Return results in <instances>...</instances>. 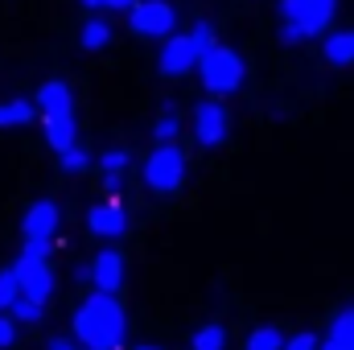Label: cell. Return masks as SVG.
Returning <instances> with one entry per match:
<instances>
[{
  "instance_id": "obj_1",
  "label": "cell",
  "mask_w": 354,
  "mask_h": 350,
  "mask_svg": "<svg viewBox=\"0 0 354 350\" xmlns=\"http://www.w3.org/2000/svg\"><path fill=\"white\" fill-rule=\"evenodd\" d=\"M75 334L87 350H120L128 334V317L124 305L115 301V293H91L75 313Z\"/></svg>"
},
{
  "instance_id": "obj_2",
  "label": "cell",
  "mask_w": 354,
  "mask_h": 350,
  "mask_svg": "<svg viewBox=\"0 0 354 350\" xmlns=\"http://www.w3.org/2000/svg\"><path fill=\"white\" fill-rule=\"evenodd\" d=\"M334 4H338V0H280V17H284L280 42H284V46H297V42L317 37V33L330 25Z\"/></svg>"
},
{
  "instance_id": "obj_3",
  "label": "cell",
  "mask_w": 354,
  "mask_h": 350,
  "mask_svg": "<svg viewBox=\"0 0 354 350\" xmlns=\"http://www.w3.org/2000/svg\"><path fill=\"white\" fill-rule=\"evenodd\" d=\"M198 75H202V87L210 91V95H231V91L243 87L248 66H243V58H239L231 46H214V50L198 62Z\"/></svg>"
},
{
  "instance_id": "obj_4",
  "label": "cell",
  "mask_w": 354,
  "mask_h": 350,
  "mask_svg": "<svg viewBox=\"0 0 354 350\" xmlns=\"http://www.w3.org/2000/svg\"><path fill=\"white\" fill-rule=\"evenodd\" d=\"M17 280H21V293L33 297V301H50L54 293V272H50V243H25V252L12 264Z\"/></svg>"
},
{
  "instance_id": "obj_5",
  "label": "cell",
  "mask_w": 354,
  "mask_h": 350,
  "mask_svg": "<svg viewBox=\"0 0 354 350\" xmlns=\"http://www.w3.org/2000/svg\"><path fill=\"white\" fill-rule=\"evenodd\" d=\"M185 165H189V157L181 153V145H157L145 157V185L153 194H177L185 181Z\"/></svg>"
},
{
  "instance_id": "obj_6",
  "label": "cell",
  "mask_w": 354,
  "mask_h": 350,
  "mask_svg": "<svg viewBox=\"0 0 354 350\" xmlns=\"http://www.w3.org/2000/svg\"><path fill=\"white\" fill-rule=\"evenodd\" d=\"M174 8H169V0H140L132 12H128V29L132 33H140V37H174Z\"/></svg>"
},
{
  "instance_id": "obj_7",
  "label": "cell",
  "mask_w": 354,
  "mask_h": 350,
  "mask_svg": "<svg viewBox=\"0 0 354 350\" xmlns=\"http://www.w3.org/2000/svg\"><path fill=\"white\" fill-rule=\"evenodd\" d=\"M231 132V111L218 103V99H202L194 107V136L202 149H218Z\"/></svg>"
},
{
  "instance_id": "obj_8",
  "label": "cell",
  "mask_w": 354,
  "mask_h": 350,
  "mask_svg": "<svg viewBox=\"0 0 354 350\" xmlns=\"http://www.w3.org/2000/svg\"><path fill=\"white\" fill-rule=\"evenodd\" d=\"M198 62H202V50H198V42L189 33L169 37L165 50H161V75H169V79H181V75L198 71Z\"/></svg>"
},
{
  "instance_id": "obj_9",
  "label": "cell",
  "mask_w": 354,
  "mask_h": 350,
  "mask_svg": "<svg viewBox=\"0 0 354 350\" xmlns=\"http://www.w3.org/2000/svg\"><path fill=\"white\" fill-rule=\"evenodd\" d=\"M58 223H62V210H58V202H50V198L33 202V206L25 210V219H21L25 243H50V239H54V231H58Z\"/></svg>"
},
{
  "instance_id": "obj_10",
  "label": "cell",
  "mask_w": 354,
  "mask_h": 350,
  "mask_svg": "<svg viewBox=\"0 0 354 350\" xmlns=\"http://www.w3.org/2000/svg\"><path fill=\"white\" fill-rule=\"evenodd\" d=\"M87 227L99 239H120L128 231V214H124L120 202H95L87 210Z\"/></svg>"
},
{
  "instance_id": "obj_11",
  "label": "cell",
  "mask_w": 354,
  "mask_h": 350,
  "mask_svg": "<svg viewBox=\"0 0 354 350\" xmlns=\"http://www.w3.org/2000/svg\"><path fill=\"white\" fill-rule=\"evenodd\" d=\"M91 280H95V293H120V284H124V256L115 248H103L91 260Z\"/></svg>"
},
{
  "instance_id": "obj_12",
  "label": "cell",
  "mask_w": 354,
  "mask_h": 350,
  "mask_svg": "<svg viewBox=\"0 0 354 350\" xmlns=\"http://www.w3.org/2000/svg\"><path fill=\"white\" fill-rule=\"evenodd\" d=\"M37 107H41V116H71L75 111V95H71V87L62 79H50V83L37 87Z\"/></svg>"
},
{
  "instance_id": "obj_13",
  "label": "cell",
  "mask_w": 354,
  "mask_h": 350,
  "mask_svg": "<svg viewBox=\"0 0 354 350\" xmlns=\"http://www.w3.org/2000/svg\"><path fill=\"white\" fill-rule=\"evenodd\" d=\"M46 120V145L54 153H71L79 145V128H75V111L71 116H41Z\"/></svg>"
},
{
  "instance_id": "obj_14",
  "label": "cell",
  "mask_w": 354,
  "mask_h": 350,
  "mask_svg": "<svg viewBox=\"0 0 354 350\" xmlns=\"http://www.w3.org/2000/svg\"><path fill=\"white\" fill-rule=\"evenodd\" d=\"M322 54H326L330 66H354V29H338V33H330L326 46H322Z\"/></svg>"
},
{
  "instance_id": "obj_15",
  "label": "cell",
  "mask_w": 354,
  "mask_h": 350,
  "mask_svg": "<svg viewBox=\"0 0 354 350\" xmlns=\"http://www.w3.org/2000/svg\"><path fill=\"white\" fill-rule=\"evenodd\" d=\"M128 153L124 149H107L103 157H99V165H103V190L107 194H120V185H124V169H128Z\"/></svg>"
},
{
  "instance_id": "obj_16",
  "label": "cell",
  "mask_w": 354,
  "mask_h": 350,
  "mask_svg": "<svg viewBox=\"0 0 354 350\" xmlns=\"http://www.w3.org/2000/svg\"><path fill=\"white\" fill-rule=\"evenodd\" d=\"M33 103L29 99H8V103H0V128H25L29 120H33Z\"/></svg>"
},
{
  "instance_id": "obj_17",
  "label": "cell",
  "mask_w": 354,
  "mask_h": 350,
  "mask_svg": "<svg viewBox=\"0 0 354 350\" xmlns=\"http://www.w3.org/2000/svg\"><path fill=\"white\" fill-rule=\"evenodd\" d=\"M79 46H83V50H103V46H111V25L99 21V17H91L87 25L79 29Z\"/></svg>"
},
{
  "instance_id": "obj_18",
  "label": "cell",
  "mask_w": 354,
  "mask_h": 350,
  "mask_svg": "<svg viewBox=\"0 0 354 350\" xmlns=\"http://www.w3.org/2000/svg\"><path fill=\"white\" fill-rule=\"evenodd\" d=\"M177 132H181V116H177V107H161V116H157V124H153L157 145H177Z\"/></svg>"
},
{
  "instance_id": "obj_19",
  "label": "cell",
  "mask_w": 354,
  "mask_h": 350,
  "mask_svg": "<svg viewBox=\"0 0 354 350\" xmlns=\"http://www.w3.org/2000/svg\"><path fill=\"white\" fill-rule=\"evenodd\" d=\"M284 334L276 330V326H256L252 334H248V350H284Z\"/></svg>"
},
{
  "instance_id": "obj_20",
  "label": "cell",
  "mask_w": 354,
  "mask_h": 350,
  "mask_svg": "<svg viewBox=\"0 0 354 350\" xmlns=\"http://www.w3.org/2000/svg\"><path fill=\"white\" fill-rule=\"evenodd\" d=\"M223 347H227V330H223L218 322L202 326V330L194 334V342H189V350H223Z\"/></svg>"
},
{
  "instance_id": "obj_21",
  "label": "cell",
  "mask_w": 354,
  "mask_h": 350,
  "mask_svg": "<svg viewBox=\"0 0 354 350\" xmlns=\"http://www.w3.org/2000/svg\"><path fill=\"white\" fill-rule=\"evenodd\" d=\"M21 297H25V293H21L17 272H12V268H0V309H12Z\"/></svg>"
},
{
  "instance_id": "obj_22",
  "label": "cell",
  "mask_w": 354,
  "mask_h": 350,
  "mask_svg": "<svg viewBox=\"0 0 354 350\" xmlns=\"http://www.w3.org/2000/svg\"><path fill=\"white\" fill-rule=\"evenodd\" d=\"M330 338H334L338 347L354 350V309H346V313H338V317H334V326H330Z\"/></svg>"
},
{
  "instance_id": "obj_23",
  "label": "cell",
  "mask_w": 354,
  "mask_h": 350,
  "mask_svg": "<svg viewBox=\"0 0 354 350\" xmlns=\"http://www.w3.org/2000/svg\"><path fill=\"white\" fill-rule=\"evenodd\" d=\"M37 317H41V301L21 297V301L12 305V322H37Z\"/></svg>"
},
{
  "instance_id": "obj_24",
  "label": "cell",
  "mask_w": 354,
  "mask_h": 350,
  "mask_svg": "<svg viewBox=\"0 0 354 350\" xmlns=\"http://www.w3.org/2000/svg\"><path fill=\"white\" fill-rule=\"evenodd\" d=\"M87 165H91L87 149H79V145H75V149H71V153H62V174H83V169H87Z\"/></svg>"
},
{
  "instance_id": "obj_25",
  "label": "cell",
  "mask_w": 354,
  "mask_h": 350,
  "mask_svg": "<svg viewBox=\"0 0 354 350\" xmlns=\"http://www.w3.org/2000/svg\"><path fill=\"white\" fill-rule=\"evenodd\" d=\"M189 37H194V42H198V50H202V58H206V54H210V50H214V46H218V42H214V29H210V25H206V21H198V25H194V29H189Z\"/></svg>"
},
{
  "instance_id": "obj_26",
  "label": "cell",
  "mask_w": 354,
  "mask_h": 350,
  "mask_svg": "<svg viewBox=\"0 0 354 350\" xmlns=\"http://www.w3.org/2000/svg\"><path fill=\"white\" fill-rule=\"evenodd\" d=\"M284 350H322V342H317V338L305 330V334H292V338L284 342Z\"/></svg>"
},
{
  "instance_id": "obj_27",
  "label": "cell",
  "mask_w": 354,
  "mask_h": 350,
  "mask_svg": "<svg viewBox=\"0 0 354 350\" xmlns=\"http://www.w3.org/2000/svg\"><path fill=\"white\" fill-rule=\"evenodd\" d=\"M12 342H17V326H12V317H4V313H0V350L12 347Z\"/></svg>"
},
{
  "instance_id": "obj_28",
  "label": "cell",
  "mask_w": 354,
  "mask_h": 350,
  "mask_svg": "<svg viewBox=\"0 0 354 350\" xmlns=\"http://www.w3.org/2000/svg\"><path fill=\"white\" fill-rule=\"evenodd\" d=\"M46 350H87V347H75L71 338H54V342H50Z\"/></svg>"
},
{
  "instance_id": "obj_29",
  "label": "cell",
  "mask_w": 354,
  "mask_h": 350,
  "mask_svg": "<svg viewBox=\"0 0 354 350\" xmlns=\"http://www.w3.org/2000/svg\"><path fill=\"white\" fill-rule=\"evenodd\" d=\"M136 4H140V0H107V8H128V12H132Z\"/></svg>"
},
{
  "instance_id": "obj_30",
  "label": "cell",
  "mask_w": 354,
  "mask_h": 350,
  "mask_svg": "<svg viewBox=\"0 0 354 350\" xmlns=\"http://www.w3.org/2000/svg\"><path fill=\"white\" fill-rule=\"evenodd\" d=\"M83 8H107V0H79Z\"/></svg>"
},
{
  "instance_id": "obj_31",
  "label": "cell",
  "mask_w": 354,
  "mask_h": 350,
  "mask_svg": "<svg viewBox=\"0 0 354 350\" xmlns=\"http://www.w3.org/2000/svg\"><path fill=\"white\" fill-rule=\"evenodd\" d=\"M322 350H346V347H338L334 338H326V342H322Z\"/></svg>"
},
{
  "instance_id": "obj_32",
  "label": "cell",
  "mask_w": 354,
  "mask_h": 350,
  "mask_svg": "<svg viewBox=\"0 0 354 350\" xmlns=\"http://www.w3.org/2000/svg\"><path fill=\"white\" fill-rule=\"evenodd\" d=\"M140 350H161V347H140Z\"/></svg>"
}]
</instances>
